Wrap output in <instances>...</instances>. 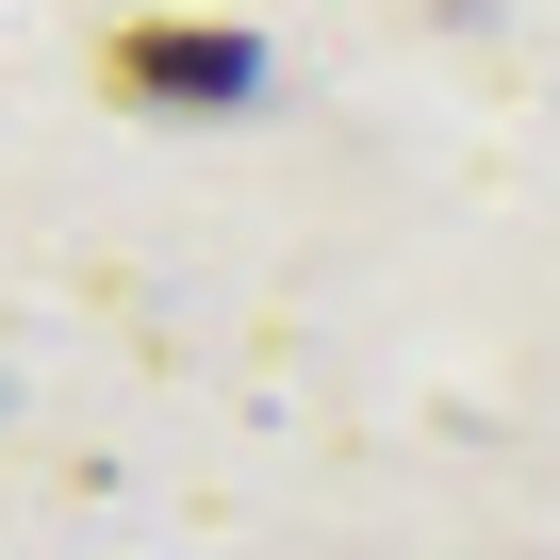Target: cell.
I'll use <instances>...</instances> for the list:
<instances>
[{"mask_svg": "<svg viewBox=\"0 0 560 560\" xmlns=\"http://www.w3.org/2000/svg\"><path fill=\"white\" fill-rule=\"evenodd\" d=\"M100 67H116V100H247V67H264V50H247V34H214V18H198V34L132 18Z\"/></svg>", "mask_w": 560, "mask_h": 560, "instance_id": "cell-1", "label": "cell"}]
</instances>
